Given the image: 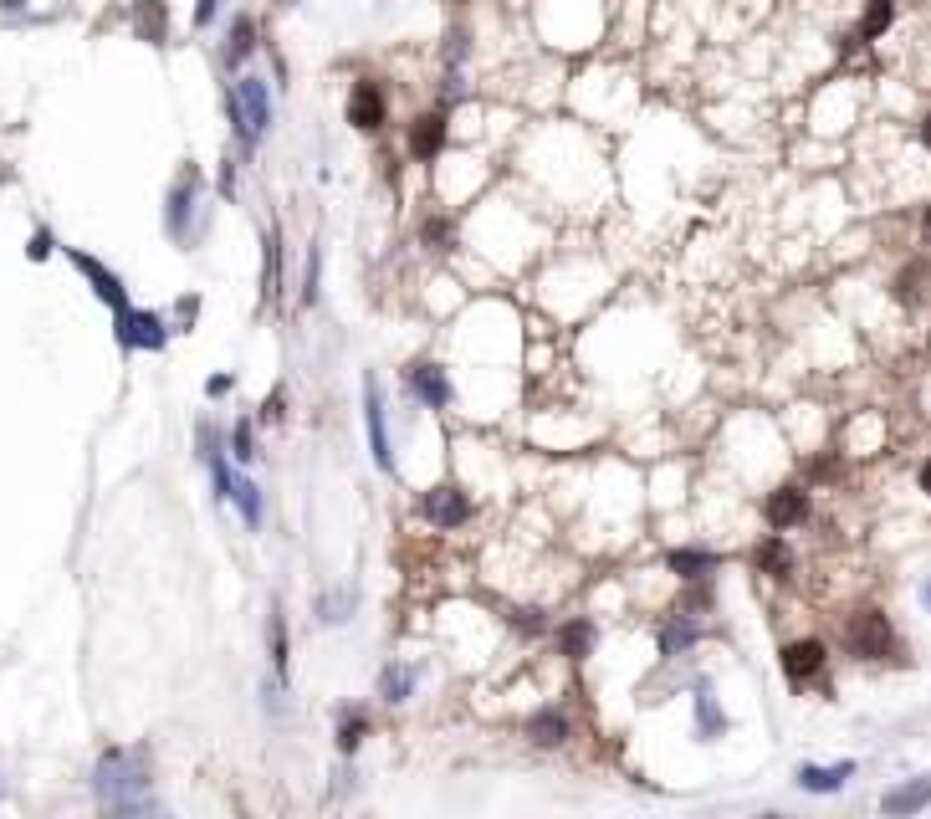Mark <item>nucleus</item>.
<instances>
[{
  "label": "nucleus",
  "mask_w": 931,
  "mask_h": 819,
  "mask_svg": "<svg viewBox=\"0 0 931 819\" xmlns=\"http://www.w3.org/2000/svg\"><path fill=\"white\" fill-rule=\"evenodd\" d=\"M215 6H220V0H195V26H210Z\"/></svg>",
  "instance_id": "obj_34"
},
{
  "label": "nucleus",
  "mask_w": 931,
  "mask_h": 819,
  "mask_svg": "<svg viewBox=\"0 0 931 819\" xmlns=\"http://www.w3.org/2000/svg\"><path fill=\"white\" fill-rule=\"evenodd\" d=\"M251 52H256V21L241 11V16L231 21V36H226V62H231V67H241Z\"/></svg>",
  "instance_id": "obj_23"
},
{
  "label": "nucleus",
  "mask_w": 931,
  "mask_h": 819,
  "mask_svg": "<svg viewBox=\"0 0 931 819\" xmlns=\"http://www.w3.org/2000/svg\"><path fill=\"white\" fill-rule=\"evenodd\" d=\"M845 645H850V656L860 661H885V656H896V630L891 620H885L880 610H860L845 630Z\"/></svg>",
  "instance_id": "obj_4"
},
{
  "label": "nucleus",
  "mask_w": 931,
  "mask_h": 819,
  "mask_svg": "<svg viewBox=\"0 0 931 819\" xmlns=\"http://www.w3.org/2000/svg\"><path fill=\"white\" fill-rule=\"evenodd\" d=\"M921 605H926V610H931V584H926V589H921Z\"/></svg>",
  "instance_id": "obj_38"
},
{
  "label": "nucleus",
  "mask_w": 931,
  "mask_h": 819,
  "mask_svg": "<svg viewBox=\"0 0 931 819\" xmlns=\"http://www.w3.org/2000/svg\"><path fill=\"white\" fill-rule=\"evenodd\" d=\"M277 6H292V0H277Z\"/></svg>",
  "instance_id": "obj_40"
},
{
  "label": "nucleus",
  "mask_w": 931,
  "mask_h": 819,
  "mask_svg": "<svg viewBox=\"0 0 931 819\" xmlns=\"http://www.w3.org/2000/svg\"><path fill=\"white\" fill-rule=\"evenodd\" d=\"M752 564H758L768 579H788V569H793V553H788V543H783V538H763V543H758V553H752Z\"/></svg>",
  "instance_id": "obj_21"
},
{
  "label": "nucleus",
  "mask_w": 931,
  "mask_h": 819,
  "mask_svg": "<svg viewBox=\"0 0 931 819\" xmlns=\"http://www.w3.org/2000/svg\"><path fill=\"white\" fill-rule=\"evenodd\" d=\"M926 236H931V205H926Z\"/></svg>",
  "instance_id": "obj_39"
},
{
  "label": "nucleus",
  "mask_w": 931,
  "mask_h": 819,
  "mask_svg": "<svg viewBox=\"0 0 931 819\" xmlns=\"http://www.w3.org/2000/svg\"><path fill=\"white\" fill-rule=\"evenodd\" d=\"M226 113H231V128H236V144L256 154V144L266 139V128H272V93H266V82L246 72L236 88H226Z\"/></svg>",
  "instance_id": "obj_2"
},
{
  "label": "nucleus",
  "mask_w": 931,
  "mask_h": 819,
  "mask_svg": "<svg viewBox=\"0 0 931 819\" xmlns=\"http://www.w3.org/2000/svg\"><path fill=\"white\" fill-rule=\"evenodd\" d=\"M891 21H896V6H891V0H870V11H865V21H860V41H875Z\"/></svg>",
  "instance_id": "obj_29"
},
{
  "label": "nucleus",
  "mask_w": 931,
  "mask_h": 819,
  "mask_svg": "<svg viewBox=\"0 0 931 819\" xmlns=\"http://www.w3.org/2000/svg\"><path fill=\"white\" fill-rule=\"evenodd\" d=\"M128 26H133V36H144L149 47H164V41H169V11H164V0H133Z\"/></svg>",
  "instance_id": "obj_13"
},
{
  "label": "nucleus",
  "mask_w": 931,
  "mask_h": 819,
  "mask_svg": "<svg viewBox=\"0 0 931 819\" xmlns=\"http://www.w3.org/2000/svg\"><path fill=\"white\" fill-rule=\"evenodd\" d=\"M113 323H118V349H149V354H159L164 343H169V323L159 318V313H144V308H118L113 313Z\"/></svg>",
  "instance_id": "obj_5"
},
{
  "label": "nucleus",
  "mask_w": 931,
  "mask_h": 819,
  "mask_svg": "<svg viewBox=\"0 0 931 819\" xmlns=\"http://www.w3.org/2000/svg\"><path fill=\"white\" fill-rule=\"evenodd\" d=\"M318 272H323V251L307 246V272H302V303H318Z\"/></svg>",
  "instance_id": "obj_31"
},
{
  "label": "nucleus",
  "mask_w": 931,
  "mask_h": 819,
  "mask_svg": "<svg viewBox=\"0 0 931 819\" xmlns=\"http://www.w3.org/2000/svg\"><path fill=\"white\" fill-rule=\"evenodd\" d=\"M589 651H594V620H568V625L558 630V656L584 661Z\"/></svg>",
  "instance_id": "obj_20"
},
{
  "label": "nucleus",
  "mask_w": 931,
  "mask_h": 819,
  "mask_svg": "<svg viewBox=\"0 0 931 819\" xmlns=\"http://www.w3.org/2000/svg\"><path fill=\"white\" fill-rule=\"evenodd\" d=\"M696 640H701V625L686 620V615H671L660 625V656H681L686 645H696Z\"/></svg>",
  "instance_id": "obj_18"
},
{
  "label": "nucleus",
  "mask_w": 931,
  "mask_h": 819,
  "mask_svg": "<svg viewBox=\"0 0 931 819\" xmlns=\"http://www.w3.org/2000/svg\"><path fill=\"white\" fill-rule=\"evenodd\" d=\"M824 671V645L819 640H793V645H783V676L793 681V686H804L809 676H819Z\"/></svg>",
  "instance_id": "obj_11"
},
{
  "label": "nucleus",
  "mask_w": 931,
  "mask_h": 819,
  "mask_svg": "<svg viewBox=\"0 0 931 819\" xmlns=\"http://www.w3.org/2000/svg\"><path fill=\"white\" fill-rule=\"evenodd\" d=\"M446 149V113H425L410 123V154L415 159H435Z\"/></svg>",
  "instance_id": "obj_15"
},
{
  "label": "nucleus",
  "mask_w": 931,
  "mask_h": 819,
  "mask_svg": "<svg viewBox=\"0 0 931 819\" xmlns=\"http://www.w3.org/2000/svg\"><path fill=\"white\" fill-rule=\"evenodd\" d=\"M926 804H931V773H926V779H911V784L891 789V794L880 799L885 814H916V809H926Z\"/></svg>",
  "instance_id": "obj_17"
},
{
  "label": "nucleus",
  "mask_w": 931,
  "mask_h": 819,
  "mask_svg": "<svg viewBox=\"0 0 931 819\" xmlns=\"http://www.w3.org/2000/svg\"><path fill=\"white\" fill-rule=\"evenodd\" d=\"M456 6H461V0H456Z\"/></svg>",
  "instance_id": "obj_41"
},
{
  "label": "nucleus",
  "mask_w": 931,
  "mask_h": 819,
  "mask_svg": "<svg viewBox=\"0 0 931 819\" xmlns=\"http://www.w3.org/2000/svg\"><path fill=\"white\" fill-rule=\"evenodd\" d=\"M921 492H931V461L921 466Z\"/></svg>",
  "instance_id": "obj_37"
},
{
  "label": "nucleus",
  "mask_w": 931,
  "mask_h": 819,
  "mask_svg": "<svg viewBox=\"0 0 931 819\" xmlns=\"http://www.w3.org/2000/svg\"><path fill=\"white\" fill-rule=\"evenodd\" d=\"M0 16H26V0H0Z\"/></svg>",
  "instance_id": "obj_35"
},
{
  "label": "nucleus",
  "mask_w": 931,
  "mask_h": 819,
  "mask_svg": "<svg viewBox=\"0 0 931 819\" xmlns=\"http://www.w3.org/2000/svg\"><path fill=\"white\" fill-rule=\"evenodd\" d=\"M850 779H855V763H829V768L804 763L798 768V789L804 794H834V789H845Z\"/></svg>",
  "instance_id": "obj_14"
},
{
  "label": "nucleus",
  "mask_w": 931,
  "mask_h": 819,
  "mask_svg": "<svg viewBox=\"0 0 931 819\" xmlns=\"http://www.w3.org/2000/svg\"><path fill=\"white\" fill-rule=\"evenodd\" d=\"M369 738V717L364 712H343V727H338V753H359V743Z\"/></svg>",
  "instance_id": "obj_28"
},
{
  "label": "nucleus",
  "mask_w": 931,
  "mask_h": 819,
  "mask_svg": "<svg viewBox=\"0 0 931 819\" xmlns=\"http://www.w3.org/2000/svg\"><path fill=\"white\" fill-rule=\"evenodd\" d=\"M364 425H369V451L379 471H394V451H389V420H384V395H379V379H364Z\"/></svg>",
  "instance_id": "obj_7"
},
{
  "label": "nucleus",
  "mask_w": 931,
  "mask_h": 819,
  "mask_svg": "<svg viewBox=\"0 0 931 819\" xmlns=\"http://www.w3.org/2000/svg\"><path fill=\"white\" fill-rule=\"evenodd\" d=\"M921 144H926V149H931V113H926V118H921Z\"/></svg>",
  "instance_id": "obj_36"
},
{
  "label": "nucleus",
  "mask_w": 931,
  "mask_h": 819,
  "mask_svg": "<svg viewBox=\"0 0 931 819\" xmlns=\"http://www.w3.org/2000/svg\"><path fill=\"white\" fill-rule=\"evenodd\" d=\"M804 517H809V492H804V487H778V492L768 497V523H773V533L798 528Z\"/></svg>",
  "instance_id": "obj_12"
},
{
  "label": "nucleus",
  "mask_w": 931,
  "mask_h": 819,
  "mask_svg": "<svg viewBox=\"0 0 931 819\" xmlns=\"http://www.w3.org/2000/svg\"><path fill=\"white\" fill-rule=\"evenodd\" d=\"M200 200H205V180H200V169H195V164H185V169H180V180L169 185V205H164V226H169V236L180 241V246L195 241Z\"/></svg>",
  "instance_id": "obj_3"
},
{
  "label": "nucleus",
  "mask_w": 931,
  "mask_h": 819,
  "mask_svg": "<svg viewBox=\"0 0 931 819\" xmlns=\"http://www.w3.org/2000/svg\"><path fill=\"white\" fill-rule=\"evenodd\" d=\"M420 517H425V523H435V528H461L466 517H471V497L461 487H430L420 497Z\"/></svg>",
  "instance_id": "obj_8"
},
{
  "label": "nucleus",
  "mask_w": 931,
  "mask_h": 819,
  "mask_svg": "<svg viewBox=\"0 0 931 819\" xmlns=\"http://www.w3.org/2000/svg\"><path fill=\"white\" fill-rule=\"evenodd\" d=\"M425 241H430L435 251H446V241H451V221H440V215H435V221H425Z\"/></svg>",
  "instance_id": "obj_33"
},
{
  "label": "nucleus",
  "mask_w": 931,
  "mask_h": 819,
  "mask_svg": "<svg viewBox=\"0 0 931 819\" xmlns=\"http://www.w3.org/2000/svg\"><path fill=\"white\" fill-rule=\"evenodd\" d=\"M93 794L108 814H154L144 748H108L93 768Z\"/></svg>",
  "instance_id": "obj_1"
},
{
  "label": "nucleus",
  "mask_w": 931,
  "mask_h": 819,
  "mask_svg": "<svg viewBox=\"0 0 931 819\" xmlns=\"http://www.w3.org/2000/svg\"><path fill=\"white\" fill-rule=\"evenodd\" d=\"M266 287V303H277V297H282V236H277V226L272 231H266V277H261Z\"/></svg>",
  "instance_id": "obj_24"
},
{
  "label": "nucleus",
  "mask_w": 931,
  "mask_h": 819,
  "mask_svg": "<svg viewBox=\"0 0 931 819\" xmlns=\"http://www.w3.org/2000/svg\"><path fill=\"white\" fill-rule=\"evenodd\" d=\"M266 640H272L277 676H287V625H282V605H277V599H272V615H266Z\"/></svg>",
  "instance_id": "obj_26"
},
{
  "label": "nucleus",
  "mask_w": 931,
  "mask_h": 819,
  "mask_svg": "<svg viewBox=\"0 0 931 819\" xmlns=\"http://www.w3.org/2000/svg\"><path fill=\"white\" fill-rule=\"evenodd\" d=\"M57 251V241H52V231L47 226H41L36 236H31V246H26V256H31V262H47V256Z\"/></svg>",
  "instance_id": "obj_32"
},
{
  "label": "nucleus",
  "mask_w": 931,
  "mask_h": 819,
  "mask_svg": "<svg viewBox=\"0 0 931 819\" xmlns=\"http://www.w3.org/2000/svg\"><path fill=\"white\" fill-rule=\"evenodd\" d=\"M384 118H389V103H384V88L374 77H359L348 88V123L359 128V134H379L384 128Z\"/></svg>",
  "instance_id": "obj_6"
},
{
  "label": "nucleus",
  "mask_w": 931,
  "mask_h": 819,
  "mask_svg": "<svg viewBox=\"0 0 931 819\" xmlns=\"http://www.w3.org/2000/svg\"><path fill=\"white\" fill-rule=\"evenodd\" d=\"M231 456H236V461H256V430H251V420H236V430H231Z\"/></svg>",
  "instance_id": "obj_30"
},
{
  "label": "nucleus",
  "mask_w": 931,
  "mask_h": 819,
  "mask_svg": "<svg viewBox=\"0 0 931 819\" xmlns=\"http://www.w3.org/2000/svg\"><path fill=\"white\" fill-rule=\"evenodd\" d=\"M568 732H573V722H568V712H558V707H543L538 717L527 722V738L538 743V748H558V743H568Z\"/></svg>",
  "instance_id": "obj_16"
},
{
  "label": "nucleus",
  "mask_w": 931,
  "mask_h": 819,
  "mask_svg": "<svg viewBox=\"0 0 931 819\" xmlns=\"http://www.w3.org/2000/svg\"><path fill=\"white\" fill-rule=\"evenodd\" d=\"M379 692H384V702H410L415 697V671L410 666H384Z\"/></svg>",
  "instance_id": "obj_25"
},
{
  "label": "nucleus",
  "mask_w": 931,
  "mask_h": 819,
  "mask_svg": "<svg viewBox=\"0 0 931 819\" xmlns=\"http://www.w3.org/2000/svg\"><path fill=\"white\" fill-rule=\"evenodd\" d=\"M231 502L241 507V523L256 533V528H261V487H256V482H236V487H231Z\"/></svg>",
  "instance_id": "obj_27"
},
{
  "label": "nucleus",
  "mask_w": 931,
  "mask_h": 819,
  "mask_svg": "<svg viewBox=\"0 0 931 819\" xmlns=\"http://www.w3.org/2000/svg\"><path fill=\"white\" fill-rule=\"evenodd\" d=\"M405 390H410V400H420V405H430V410H446V405H451L446 369H435V364H410V369H405Z\"/></svg>",
  "instance_id": "obj_10"
},
{
  "label": "nucleus",
  "mask_w": 931,
  "mask_h": 819,
  "mask_svg": "<svg viewBox=\"0 0 931 819\" xmlns=\"http://www.w3.org/2000/svg\"><path fill=\"white\" fill-rule=\"evenodd\" d=\"M696 727H701V738H722L727 732V717H722V707H717V697H712V686H696Z\"/></svg>",
  "instance_id": "obj_22"
},
{
  "label": "nucleus",
  "mask_w": 931,
  "mask_h": 819,
  "mask_svg": "<svg viewBox=\"0 0 931 819\" xmlns=\"http://www.w3.org/2000/svg\"><path fill=\"white\" fill-rule=\"evenodd\" d=\"M67 256H72V267L87 277V282H93V292L103 297V303L118 313V308H128V292H123V282H118V272H108L103 262H98V256H87L82 246H67Z\"/></svg>",
  "instance_id": "obj_9"
},
{
  "label": "nucleus",
  "mask_w": 931,
  "mask_h": 819,
  "mask_svg": "<svg viewBox=\"0 0 931 819\" xmlns=\"http://www.w3.org/2000/svg\"><path fill=\"white\" fill-rule=\"evenodd\" d=\"M665 564H671V574H681V579H701L706 569H717V553L712 548H671Z\"/></svg>",
  "instance_id": "obj_19"
}]
</instances>
